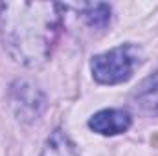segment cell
<instances>
[{"label": "cell", "instance_id": "cell-1", "mask_svg": "<svg viewBox=\"0 0 158 156\" xmlns=\"http://www.w3.org/2000/svg\"><path fill=\"white\" fill-rule=\"evenodd\" d=\"M61 11L55 2H2L0 39L9 57L28 68L44 64L61 33Z\"/></svg>", "mask_w": 158, "mask_h": 156}, {"label": "cell", "instance_id": "cell-2", "mask_svg": "<svg viewBox=\"0 0 158 156\" xmlns=\"http://www.w3.org/2000/svg\"><path fill=\"white\" fill-rule=\"evenodd\" d=\"M142 50L131 42L119 44L92 57V77L101 84H119L132 77L134 70L142 64Z\"/></svg>", "mask_w": 158, "mask_h": 156}, {"label": "cell", "instance_id": "cell-3", "mask_svg": "<svg viewBox=\"0 0 158 156\" xmlns=\"http://www.w3.org/2000/svg\"><path fill=\"white\" fill-rule=\"evenodd\" d=\"M9 101L15 116L20 121H35L44 110V94L37 84L26 79H19L11 84Z\"/></svg>", "mask_w": 158, "mask_h": 156}, {"label": "cell", "instance_id": "cell-4", "mask_svg": "<svg viewBox=\"0 0 158 156\" xmlns=\"http://www.w3.org/2000/svg\"><path fill=\"white\" fill-rule=\"evenodd\" d=\"M132 117L123 109H103L88 119V127L101 136H118L129 130Z\"/></svg>", "mask_w": 158, "mask_h": 156}, {"label": "cell", "instance_id": "cell-5", "mask_svg": "<svg viewBox=\"0 0 158 156\" xmlns=\"http://www.w3.org/2000/svg\"><path fill=\"white\" fill-rule=\"evenodd\" d=\"M134 103L143 112L158 116V72L143 79L134 90Z\"/></svg>", "mask_w": 158, "mask_h": 156}, {"label": "cell", "instance_id": "cell-6", "mask_svg": "<svg viewBox=\"0 0 158 156\" xmlns=\"http://www.w3.org/2000/svg\"><path fill=\"white\" fill-rule=\"evenodd\" d=\"M40 156H79V154L74 142L68 138V134L61 129H55L48 136Z\"/></svg>", "mask_w": 158, "mask_h": 156}, {"label": "cell", "instance_id": "cell-7", "mask_svg": "<svg viewBox=\"0 0 158 156\" xmlns=\"http://www.w3.org/2000/svg\"><path fill=\"white\" fill-rule=\"evenodd\" d=\"M76 7L81 13V18L90 28H105L110 20V6L109 4H79Z\"/></svg>", "mask_w": 158, "mask_h": 156}]
</instances>
